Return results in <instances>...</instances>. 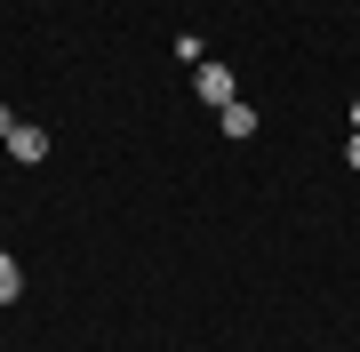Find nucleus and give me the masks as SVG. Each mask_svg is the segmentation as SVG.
I'll use <instances>...</instances> for the list:
<instances>
[{
  "label": "nucleus",
  "instance_id": "f257e3e1",
  "mask_svg": "<svg viewBox=\"0 0 360 352\" xmlns=\"http://www.w3.org/2000/svg\"><path fill=\"white\" fill-rule=\"evenodd\" d=\"M193 89H200V105H217V112L232 105V72L217 65V56H208V65H193Z\"/></svg>",
  "mask_w": 360,
  "mask_h": 352
},
{
  "label": "nucleus",
  "instance_id": "0eeeda50",
  "mask_svg": "<svg viewBox=\"0 0 360 352\" xmlns=\"http://www.w3.org/2000/svg\"><path fill=\"white\" fill-rule=\"evenodd\" d=\"M352 129H360V105H352Z\"/></svg>",
  "mask_w": 360,
  "mask_h": 352
},
{
  "label": "nucleus",
  "instance_id": "39448f33",
  "mask_svg": "<svg viewBox=\"0 0 360 352\" xmlns=\"http://www.w3.org/2000/svg\"><path fill=\"white\" fill-rule=\"evenodd\" d=\"M8 129H16V112H8V105H0V144H8Z\"/></svg>",
  "mask_w": 360,
  "mask_h": 352
},
{
  "label": "nucleus",
  "instance_id": "20e7f679",
  "mask_svg": "<svg viewBox=\"0 0 360 352\" xmlns=\"http://www.w3.org/2000/svg\"><path fill=\"white\" fill-rule=\"evenodd\" d=\"M16 288H25V264H16L8 248H0V304H16Z\"/></svg>",
  "mask_w": 360,
  "mask_h": 352
},
{
  "label": "nucleus",
  "instance_id": "7ed1b4c3",
  "mask_svg": "<svg viewBox=\"0 0 360 352\" xmlns=\"http://www.w3.org/2000/svg\"><path fill=\"white\" fill-rule=\"evenodd\" d=\"M217 129H224L232 144H240V136H257V112H248V105H240V96H232V105L217 112Z\"/></svg>",
  "mask_w": 360,
  "mask_h": 352
},
{
  "label": "nucleus",
  "instance_id": "423d86ee",
  "mask_svg": "<svg viewBox=\"0 0 360 352\" xmlns=\"http://www.w3.org/2000/svg\"><path fill=\"white\" fill-rule=\"evenodd\" d=\"M345 160H352V169H360V129H352V152H345Z\"/></svg>",
  "mask_w": 360,
  "mask_h": 352
},
{
  "label": "nucleus",
  "instance_id": "f03ea898",
  "mask_svg": "<svg viewBox=\"0 0 360 352\" xmlns=\"http://www.w3.org/2000/svg\"><path fill=\"white\" fill-rule=\"evenodd\" d=\"M8 152L16 160H49V129H25V120H16V129H8Z\"/></svg>",
  "mask_w": 360,
  "mask_h": 352
}]
</instances>
